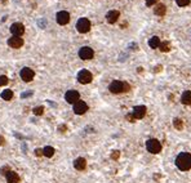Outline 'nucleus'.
I'll use <instances>...</instances> for the list:
<instances>
[{
	"label": "nucleus",
	"mask_w": 191,
	"mask_h": 183,
	"mask_svg": "<svg viewBox=\"0 0 191 183\" xmlns=\"http://www.w3.org/2000/svg\"><path fill=\"white\" fill-rule=\"evenodd\" d=\"M119 156H120V152H119V151H112V153H111V159L118 160Z\"/></svg>",
	"instance_id": "nucleus-28"
},
{
	"label": "nucleus",
	"mask_w": 191,
	"mask_h": 183,
	"mask_svg": "<svg viewBox=\"0 0 191 183\" xmlns=\"http://www.w3.org/2000/svg\"><path fill=\"white\" fill-rule=\"evenodd\" d=\"M57 23L58 25H67L70 22V14H69V12H66V11H61V12H58L57 13Z\"/></svg>",
	"instance_id": "nucleus-11"
},
{
	"label": "nucleus",
	"mask_w": 191,
	"mask_h": 183,
	"mask_svg": "<svg viewBox=\"0 0 191 183\" xmlns=\"http://www.w3.org/2000/svg\"><path fill=\"white\" fill-rule=\"evenodd\" d=\"M93 55H94V52H93L92 48H89V47H83V48H80V50H79V57L82 58L83 61H89V60H92Z\"/></svg>",
	"instance_id": "nucleus-6"
},
{
	"label": "nucleus",
	"mask_w": 191,
	"mask_h": 183,
	"mask_svg": "<svg viewBox=\"0 0 191 183\" xmlns=\"http://www.w3.org/2000/svg\"><path fill=\"white\" fill-rule=\"evenodd\" d=\"M11 32L13 36H19L21 38L22 35L25 34V26L21 23V22H16L11 26Z\"/></svg>",
	"instance_id": "nucleus-7"
},
{
	"label": "nucleus",
	"mask_w": 191,
	"mask_h": 183,
	"mask_svg": "<svg viewBox=\"0 0 191 183\" xmlns=\"http://www.w3.org/2000/svg\"><path fill=\"white\" fill-rule=\"evenodd\" d=\"M58 129H60V130H66V126H65V125H61Z\"/></svg>",
	"instance_id": "nucleus-34"
},
{
	"label": "nucleus",
	"mask_w": 191,
	"mask_h": 183,
	"mask_svg": "<svg viewBox=\"0 0 191 183\" xmlns=\"http://www.w3.org/2000/svg\"><path fill=\"white\" fill-rule=\"evenodd\" d=\"M137 71H138V72H142V71H143V68H142V67H138Z\"/></svg>",
	"instance_id": "nucleus-35"
},
{
	"label": "nucleus",
	"mask_w": 191,
	"mask_h": 183,
	"mask_svg": "<svg viewBox=\"0 0 191 183\" xmlns=\"http://www.w3.org/2000/svg\"><path fill=\"white\" fill-rule=\"evenodd\" d=\"M109 90L114 94H119V93H124V92H129L131 90V85L125 81H120V80H114L111 84L109 85Z\"/></svg>",
	"instance_id": "nucleus-2"
},
{
	"label": "nucleus",
	"mask_w": 191,
	"mask_h": 183,
	"mask_svg": "<svg viewBox=\"0 0 191 183\" xmlns=\"http://www.w3.org/2000/svg\"><path fill=\"white\" fill-rule=\"evenodd\" d=\"M154 13L156 16H159V17H163V16H165V13H167V6L164 5V4H156L155 5V8H154Z\"/></svg>",
	"instance_id": "nucleus-16"
},
{
	"label": "nucleus",
	"mask_w": 191,
	"mask_h": 183,
	"mask_svg": "<svg viewBox=\"0 0 191 183\" xmlns=\"http://www.w3.org/2000/svg\"><path fill=\"white\" fill-rule=\"evenodd\" d=\"M146 148H147V151L150 152V153H159L161 151V143L159 142L158 139H148L147 142H146Z\"/></svg>",
	"instance_id": "nucleus-3"
},
{
	"label": "nucleus",
	"mask_w": 191,
	"mask_h": 183,
	"mask_svg": "<svg viewBox=\"0 0 191 183\" xmlns=\"http://www.w3.org/2000/svg\"><path fill=\"white\" fill-rule=\"evenodd\" d=\"M8 77L5 76V75H1V76H0V87H4V85H6V84H8Z\"/></svg>",
	"instance_id": "nucleus-25"
},
{
	"label": "nucleus",
	"mask_w": 191,
	"mask_h": 183,
	"mask_svg": "<svg viewBox=\"0 0 191 183\" xmlns=\"http://www.w3.org/2000/svg\"><path fill=\"white\" fill-rule=\"evenodd\" d=\"M35 155H36V156H41V155H43V150L38 148L36 151H35Z\"/></svg>",
	"instance_id": "nucleus-31"
},
{
	"label": "nucleus",
	"mask_w": 191,
	"mask_h": 183,
	"mask_svg": "<svg viewBox=\"0 0 191 183\" xmlns=\"http://www.w3.org/2000/svg\"><path fill=\"white\" fill-rule=\"evenodd\" d=\"M170 48H172V45H170L169 41H161L160 45H159L160 52H164V53H167V52H169V50H170Z\"/></svg>",
	"instance_id": "nucleus-20"
},
{
	"label": "nucleus",
	"mask_w": 191,
	"mask_h": 183,
	"mask_svg": "<svg viewBox=\"0 0 191 183\" xmlns=\"http://www.w3.org/2000/svg\"><path fill=\"white\" fill-rule=\"evenodd\" d=\"M43 155L47 156V157H52V156L54 155V148L50 146H47L43 148Z\"/></svg>",
	"instance_id": "nucleus-22"
},
{
	"label": "nucleus",
	"mask_w": 191,
	"mask_h": 183,
	"mask_svg": "<svg viewBox=\"0 0 191 183\" xmlns=\"http://www.w3.org/2000/svg\"><path fill=\"white\" fill-rule=\"evenodd\" d=\"M34 113H35V115H38V116L43 115V113H44V107H43V106L35 107V109H34Z\"/></svg>",
	"instance_id": "nucleus-24"
},
{
	"label": "nucleus",
	"mask_w": 191,
	"mask_h": 183,
	"mask_svg": "<svg viewBox=\"0 0 191 183\" xmlns=\"http://www.w3.org/2000/svg\"><path fill=\"white\" fill-rule=\"evenodd\" d=\"M163 70V66H156L155 67V72H159V71Z\"/></svg>",
	"instance_id": "nucleus-32"
},
{
	"label": "nucleus",
	"mask_w": 191,
	"mask_h": 183,
	"mask_svg": "<svg viewBox=\"0 0 191 183\" xmlns=\"http://www.w3.org/2000/svg\"><path fill=\"white\" fill-rule=\"evenodd\" d=\"M8 45L13 49H18L23 45V39L19 36H12L11 39H8Z\"/></svg>",
	"instance_id": "nucleus-12"
},
{
	"label": "nucleus",
	"mask_w": 191,
	"mask_h": 183,
	"mask_svg": "<svg viewBox=\"0 0 191 183\" xmlns=\"http://www.w3.org/2000/svg\"><path fill=\"white\" fill-rule=\"evenodd\" d=\"M93 80V75L88 70H82L77 74V81L80 84H89Z\"/></svg>",
	"instance_id": "nucleus-5"
},
{
	"label": "nucleus",
	"mask_w": 191,
	"mask_h": 183,
	"mask_svg": "<svg viewBox=\"0 0 191 183\" xmlns=\"http://www.w3.org/2000/svg\"><path fill=\"white\" fill-rule=\"evenodd\" d=\"M160 38L159 36H153L148 40V45H150V48H153V49H158L159 48V45H160Z\"/></svg>",
	"instance_id": "nucleus-19"
},
{
	"label": "nucleus",
	"mask_w": 191,
	"mask_h": 183,
	"mask_svg": "<svg viewBox=\"0 0 191 183\" xmlns=\"http://www.w3.org/2000/svg\"><path fill=\"white\" fill-rule=\"evenodd\" d=\"M74 166H75L76 170H84L87 168V160L84 157H77L74 161Z\"/></svg>",
	"instance_id": "nucleus-15"
},
{
	"label": "nucleus",
	"mask_w": 191,
	"mask_h": 183,
	"mask_svg": "<svg viewBox=\"0 0 191 183\" xmlns=\"http://www.w3.org/2000/svg\"><path fill=\"white\" fill-rule=\"evenodd\" d=\"M146 111H147V109L145 106H136L133 109L132 115L134 116V119H142V117L146 115Z\"/></svg>",
	"instance_id": "nucleus-14"
},
{
	"label": "nucleus",
	"mask_w": 191,
	"mask_h": 183,
	"mask_svg": "<svg viewBox=\"0 0 191 183\" xmlns=\"http://www.w3.org/2000/svg\"><path fill=\"white\" fill-rule=\"evenodd\" d=\"M35 76V72L34 70H31L30 67H23L21 70V79L26 81V83H28V81H31L32 79H34Z\"/></svg>",
	"instance_id": "nucleus-10"
},
{
	"label": "nucleus",
	"mask_w": 191,
	"mask_h": 183,
	"mask_svg": "<svg viewBox=\"0 0 191 183\" xmlns=\"http://www.w3.org/2000/svg\"><path fill=\"white\" fill-rule=\"evenodd\" d=\"M88 111V104L84 101H77L76 103H74V112L76 115H84Z\"/></svg>",
	"instance_id": "nucleus-9"
},
{
	"label": "nucleus",
	"mask_w": 191,
	"mask_h": 183,
	"mask_svg": "<svg viewBox=\"0 0 191 183\" xmlns=\"http://www.w3.org/2000/svg\"><path fill=\"white\" fill-rule=\"evenodd\" d=\"M76 30L80 32V34H87L90 30V21L88 18H80L79 21L76 22Z\"/></svg>",
	"instance_id": "nucleus-4"
},
{
	"label": "nucleus",
	"mask_w": 191,
	"mask_h": 183,
	"mask_svg": "<svg viewBox=\"0 0 191 183\" xmlns=\"http://www.w3.org/2000/svg\"><path fill=\"white\" fill-rule=\"evenodd\" d=\"M181 102L183 104H186V106H189L191 104V90H185L182 93V96H181Z\"/></svg>",
	"instance_id": "nucleus-17"
},
{
	"label": "nucleus",
	"mask_w": 191,
	"mask_h": 183,
	"mask_svg": "<svg viewBox=\"0 0 191 183\" xmlns=\"http://www.w3.org/2000/svg\"><path fill=\"white\" fill-rule=\"evenodd\" d=\"M119 17H120L119 11H110V12H107V14H106V21H107L109 23L114 25L115 22H118Z\"/></svg>",
	"instance_id": "nucleus-13"
},
{
	"label": "nucleus",
	"mask_w": 191,
	"mask_h": 183,
	"mask_svg": "<svg viewBox=\"0 0 191 183\" xmlns=\"http://www.w3.org/2000/svg\"><path fill=\"white\" fill-rule=\"evenodd\" d=\"M125 117H127V120H129L131 123H134V116H133V115H129V113H128V115L125 116Z\"/></svg>",
	"instance_id": "nucleus-30"
},
{
	"label": "nucleus",
	"mask_w": 191,
	"mask_h": 183,
	"mask_svg": "<svg viewBox=\"0 0 191 183\" xmlns=\"http://www.w3.org/2000/svg\"><path fill=\"white\" fill-rule=\"evenodd\" d=\"M173 125H174V128H176L177 130H181V129L183 128V123H182V120H181L180 117H174Z\"/></svg>",
	"instance_id": "nucleus-23"
},
{
	"label": "nucleus",
	"mask_w": 191,
	"mask_h": 183,
	"mask_svg": "<svg viewBox=\"0 0 191 183\" xmlns=\"http://www.w3.org/2000/svg\"><path fill=\"white\" fill-rule=\"evenodd\" d=\"M11 172V169L8 168V166H3L1 168V170H0V174H3V175H6L8 173Z\"/></svg>",
	"instance_id": "nucleus-27"
},
{
	"label": "nucleus",
	"mask_w": 191,
	"mask_h": 183,
	"mask_svg": "<svg viewBox=\"0 0 191 183\" xmlns=\"http://www.w3.org/2000/svg\"><path fill=\"white\" fill-rule=\"evenodd\" d=\"M176 165L180 170L186 172L191 169V153L189 152H181L176 157Z\"/></svg>",
	"instance_id": "nucleus-1"
},
{
	"label": "nucleus",
	"mask_w": 191,
	"mask_h": 183,
	"mask_svg": "<svg viewBox=\"0 0 191 183\" xmlns=\"http://www.w3.org/2000/svg\"><path fill=\"white\" fill-rule=\"evenodd\" d=\"M1 98L4 101H11L12 98H13V92L11 89H5V90H3V93H1Z\"/></svg>",
	"instance_id": "nucleus-21"
},
{
	"label": "nucleus",
	"mask_w": 191,
	"mask_h": 183,
	"mask_svg": "<svg viewBox=\"0 0 191 183\" xmlns=\"http://www.w3.org/2000/svg\"><path fill=\"white\" fill-rule=\"evenodd\" d=\"M79 98H80V94H79V92L77 90H67L66 92V94H65V99L67 101V103H76L77 101H79Z\"/></svg>",
	"instance_id": "nucleus-8"
},
{
	"label": "nucleus",
	"mask_w": 191,
	"mask_h": 183,
	"mask_svg": "<svg viewBox=\"0 0 191 183\" xmlns=\"http://www.w3.org/2000/svg\"><path fill=\"white\" fill-rule=\"evenodd\" d=\"M158 3V0H146V5L147 6H151V5H155Z\"/></svg>",
	"instance_id": "nucleus-29"
},
{
	"label": "nucleus",
	"mask_w": 191,
	"mask_h": 183,
	"mask_svg": "<svg viewBox=\"0 0 191 183\" xmlns=\"http://www.w3.org/2000/svg\"><path fill=\"white\" fill-rule=\"evenodd\" d=\"M176 3L178 6H186L190 4V0H176Z\"/></svg>",
	"instance_id": "nucleus-26"
},
{
	"label": "nucleus",
	"mask_w": 191,
	"mask_h": 183,
	"mask_svg": "<svg viewBox=\"0 0 191 183\" xmlns=\"http://www.w3.org/2000/svg\"><path fill=\"white\" fill-rule=\"evenodd\" d=\"M4 145V138L3 137H0V146H3Z\"/></svg>",
	"instance_id": "nucleus-33"
},
{
	"label": "nucleus",
	"mask_w": 191,
	"mask_h": 183,
	"mask_svg": "<svg viewBox=\"0 0 191 183\" xmlns=\"http://www.w3.org/2000/svg\"><path fill=\"white\" fill-rule=\"evenodd\" d=\"M6 181H8V183H18L19 182V175L16 172L11 170L8 174H6Z\"/></svg>",
	"instance_id": "nucleus-18"
}]
</instances>
